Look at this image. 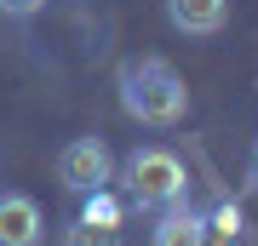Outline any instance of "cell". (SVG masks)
I'll return each instance as SVG.
<instances>
[{
  "mask_svg": "<svg viewBox=\"0 0 258 246\" xmlns=\"http://www.w3.org/2000/svg\"><path fill=\"white\" fill-rule=\"evenodd\" d=\"M120 109L144 126H178L189 109V86L166 57H132L120 69Z\"/></svg>",
  "mask_w": 258,
  "mask_h": 246,
  "instance_id": "1",
  "label": "cell"
},
{
  "mask_svg": "<svg viewBox=\"0 0 258 246\" xmlns=\"http://www.w3.org/2000/svg\"><path fill=\"white\" fill-rule=\"evenodd\" d=\"M120 183H126V201L144 212H172L189 195V172L172 149H138L126 160V172H120Z\"/></svg>",
  "mask_w": 258,
  "mask_h": 246,
  "instance_id": "2",
  "label": "cell"
},
{
  "mask_svg": "<svg viewBox=\"0 0 258 246\" xmlns=\"http://www.w3.org/2000/svg\"><path fill=\"white\" fill-rule=\"evenodd\" d=\"M109 178H115V160H109V143L103 137H75V143H63V155H57V183L63 189L98 195Z\"/></svg>",
  "mask_w": 258,
  "mask_h": 246,
  "instance_id": "3",
  "label": "cell"
},
{
  "mask_svg": "<svg viewBox=\"0 0 258 246\" xmlns=\"http://www.w3.org/2000/svg\"><path fill=\"white\" fill-rule=\"evenodd\" d=\"M46 218L29 195H0V246H40Z\"/></svg>",
  "mask_w": 258,
  "mask_h": 246,
  "instance_id": "4",
  "label": "cell"
},
{
  "mask_svg": "<svg viewBox=\"0 0 258 246\" xmlns=\"http://www.w3.org/2000/svg\"><path fill=\"white\" fill-rule=\"evenodd\" d=\"M166 23L178 35H218L230 23V0H166Z\"/></svg>",
  "mask_w": 258,
  "mask_h": 246,
  "instance_id": "5",
  "label": "cell"
},
{
  "mask_svg": "<svg viewBox=\"0 0 258 246\" xmlns=\"http://www.w3.org/2000/svg\"><path fill=\"white\" fill-rule=\"evenodd\" d=\"M149 246H201V218H195L189 206L161 212V223H155V235H149Z\"/></svg>",
  "mask_w": 258,
  "mask_h": 246,
  "instance_id": "6",
  "label": "cell"
},
{
  "mask_svg": "<svg viewBox=\"0 0 258 246\" xmlns=\"http://www.w3.org/2000/svg\"><path fill=\"white\" fill-rule=\"evenodd\" d=\"M201 246H241V212L218 206L212 218H201Z\"/></svg>",
  "mask_w": 258,
  "mask_h": 246,
  "instance_id": "7",
  "label": "cell"
},
{
  "mask_svg": "<svg viewBox=\"0 0 258 246\" xmlns=\"http://www.w3.org/2000/svg\"><path fill=\"white\" fill-rule=\"evenodd\" d=\"M81 223H98V229H120V201H115L109 189L86 195V206H81Z\"/></svg>",
  "mask_w": 258,
  "mask_h": 246,
  "instance_id": "8",
  "label": "cell"
},
{
  "mask_svg": "<svg viewBox=\"0 0 258 246\" xmlns=\"http://www.w3.org/2000/svg\"><path fill=\"white\" fill-rule=\"evenodd\" d=\"M63 246H120V229H98V223H81V218H75L63 229Z\"/></svg>",
  "mask_w": 258,
  "mask_h": 246,
  "instance_id": "9",
  "label": "cell"
},
{
  "mask_svg": "<svg viewBox=\"0 0 258 246\" xmlns=\"http://www.w3.org/2000/svg\"><path fill=\"white\" fill-rule=\"evenodd\" d=\"M40 6H46V0H0V12H6V18H35Z\"/></svg>",
  "mask_w": 258,
  "mask_h": 246,
  "instance_id": "10",
  "label": "cell"
}]
</instances>
